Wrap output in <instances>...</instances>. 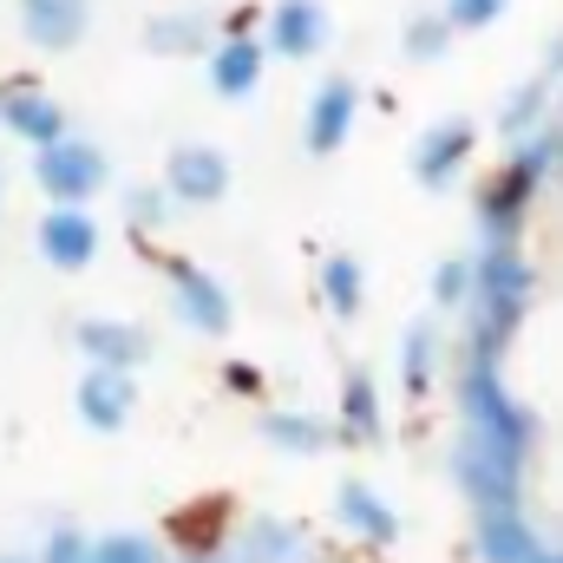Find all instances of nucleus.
<instances>
[{"label": "nucleus", "instance_id": "nucleus-1", "mask_svg": "<svg viewBox=\"0 0 563 563\" xmlns=\"http://www.w3.org/2000/svg\"><path fill=\"white\" fill-rule=\"evenodd\" d=\"M485 236L459 472L492 563H563V112L498 184Z\"/></svg>", "mask_w": 563, "mask_h": 563}, {"label": "nucleus", "instance_id": "nucleus-2", "mask_svg": "<svg viewBox=\"0 0 563 563\" xmlns=\"http://www.w3.org/2000/svg\"><path fill=\"white\" fill-rule=\"evenodd\" d=\"M99 177H106V157H99L92 144H53V151L40 157V184L59 190V197H86Z\"/></svg>", "mask_w": 563, "mask_h": 563}, {"label": "nucleus", "instance_id": "nucleus-3", "mask_svg": "<svg viewBox=\"0 0 563 563\" xmlns=\"http://www.w3.org/2000/svg\"><path fill=\"white\" fill-rule=\"evenodd\" d=\"M40 250L53 256V263H66V269H79L92 250H99V230L79 217V210H66V217H46V230H40Z\"/></svg>", "mask_w": 563, "mask_h": 563}, {"label": "nucleus", "instance_id": "nucleus-4", "mask_svg": "<svg viewBox=\"0 0 563 563\" xmlns=\"http://www.w3.org/2000/svg\"><path fill=\"white\" fill-rule=\"evenodd\" d=\"M170 177H177L184 197H217V190H223V157H217V151H177Z\"/></svg>", "mask_w": 563, "mask_h": 563}, {"label": "nucleus", "instance_id": "nucleus-5", "mask_svg": "<svg viewBox=\"0 0 563 563\" xmlns=\"http://www.w3.org/2000/svg\"><path fill=\"white\" fill-rule=\"evenodd\" d=\"M79 407H86V420L119 426V420H125V407H132V387H125L119 374H92V380H86V400H79Z\"/></svg>", "mask_w": 563, "mask_h": 563}, {"label": "nucleus", "instance_id": "nucleus-6", "mask_svg": "<svg viewBox=\"0 0 563 563\" xmlns=\"http://www.w3.org/2000/svg\"><path fill=\"white\" fill-rule=\"evenodd\" d=\"M7 125L26 132V139H59V112H53L46 99H33V92H20V99L7 106Z\"/></svg>", "mask_w": 563, "mask_h": 563}, {"label": "nucleus", "instance_id": "nucleus-7", "mask_svg": "<svg viewBox=\"0 0 563 563\" xmlns=\"http://www.w3.org/2000/svg\"><path fill=\"white\" fill-rule=\"evenodd\" d=\"M33 33L53 40V46H66L79 33V0H33Z\"/></svg>", "mask_w": 563, "mask_h": 563}, {"label": "nucleus", "instance_id": "nucleus-8", "mask_svg": "<svg viewBox=\"0 0 563 563\" xmlns=\"http://www.w3.org/2000/svg\"><path fill=\"white\" fill-rule=\"evenodd\" d=\"M256 66H263V59H256L250 40L223 46V59H217V86H223V92H250V86H256Z\"/></svg>", "mask_w": 563, "mask_h": 563}, {"label": "nucleus", "instance_id": "nucleus-9", "mask_svg": "<svg viewBox=\"0 0 563 563\" xmlns=\"http://www.w3.org/2000/svg\"><path fill=\"white\" fill-rule=\"evenodd\" d=\"M184 295H190V314H203L210 328H230V308H223V295H217L203 276H184Z\"/></svg>", "mask_w": 563, "mask_h": 563}, {"label": "nucleus", "instance_id": "nucleus-10", "mask_svg": "<svg viewBox=\"0 0 563 563\" xmlns=\"http://www.w3.org/2000/svg\"><path fill=\"white\" fill-rule=\"evenodd\" d=\"M276 40L288 46V53H301V46H314V40H321V26H314V13L288 7V13H282V26H276Z\"/></svg>", "mask_w": 563, "mask_h": 563}, {"label": "nucleus", "instance_id": "nucleus-11", "mask_svg": "<svg viewBox=\"0 0 563 563\" xmlns=\"http://www.w3.org/2000/svg\"><path fill=\"white\" fill-rule=\"evenodd\" d=\"M132 328H86V341H92V354H112V361H139L144 341H125Z\"/></svg>", "mask_w": 563, "mask_h": 563}, {"label": "nucleus", "instance_id": "nucleus-12", "mask_svg": "<svg viewBox=\"0 0 563 563\" xmlns=\"http://www.w3.org/2000/svg\"><path fill=\"white\" fill-rule=\"evenodd\" d=\"M341 119H347V92L334 86V92L321 99V112H314V144H334V139H341Z\"/></svg>", "mask_w": 563, "mask_h": 563}, {"label": "nucleus", "instance_id": "nucleus-13", "mask_svg": "<svg viewBox=\"0 0 563 563\" xmlns=\"http://www.w3.org/2000/svg\"><path fill=\"white\" fill-rule=\"evenodd\" d=\"M92 563H157L151 551H144L139 538H112L106 551H92Z\"/></svg>", "mask_w": 563, "mask_h": 563}]
</instances>
